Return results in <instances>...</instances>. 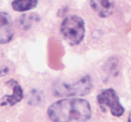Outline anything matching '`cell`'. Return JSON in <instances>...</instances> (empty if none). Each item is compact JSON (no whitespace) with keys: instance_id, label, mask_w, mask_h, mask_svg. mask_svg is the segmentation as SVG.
Instances as JSON below:
<instances>
[{"instance_id":"1","label":"cell","mask_w":131,"mask_h":122,"mask_svg":"<svg viewBox=\"0 0 131 122\" xmlns=\"http://www.w3.org/2000/svg\"><path fill=\"white\" fill-rule=\"evenodd\" d=\"M47 113L52 122H86L92 117V110L86 100L67 98L50 105Z\"/></svg>"},{"instance_id":"2","label":"cell","mask_w":131,"mask_h":122,"mask_svg":"<svg viewBox=\"0 0 131 122\" xmlns=\"http://www.w3.org/2000/svg\"><path fill=\"white\" fill-rule=\"evenodd\" d=\"M93 88L90 75H86L71 83L56 82L52 86V93L58 97H83L89 94Z\"/></svg>"},{"instance_id":"3","label":"cell","mask_w":131,"mask_h":122,"mask_svg":"<svg viewBox=\"0 0 131 122\" xmlns=\"http://www.w3.org/2000/svg\"><path fill=\"white\" fill-rule=\"evenodd\" d=\"M60 31L63 39L70 46H78L85 37V22L79 15H69L61 21Z\"/></svg>"},{"instance_id":"4","label":"cell","mask_w":131,"mask_h":122,"mask_svg":"<svg viewBox=\"0 0 131 122\" xmlns=\"http://www.w3.org/2000/svg\"><path fill=\"white\" fill-rule=\"evenodd\" d=\"M97 101L101 109L108 108L113 116L121 117L125 113V108L113 88H106L101 91L97 95Z\"/></svg>"},{"instance_id":"5","label":"cell","mask_w":131,"mask_h":122,"mask_svg":"<svg viewBox=\"0 0 131 122\" xmlns=\"http://www.w3.org/2000/svg\"><path fill=\"white\" fill-rule=\"evenodd\" d=\"M15 33L11 16L8 13L0 11V44H6L12 40Z\"/></svg>"},{"instance_id":"6","label":"cell","mask_w":131,"mask_h":122,"mask_svg":"<svg viewBox=\"0 0 131 122\" xmlns=\"http://www.w3.org/2000/svg\"><path fill=\"white\" fill-rule=\"evenodd\" d=\"M6 84L12 89V93L10 95H6L1 98L0 102L1 106H8L10 107L15 106L20 102L24 98V92L21 86L14 79H10L6 82Z\"/></svg>"},{"instance_id":"7","label":"cell","mask_w":131,"mask_h":122,"mask_svg":"<svg viewBox=\"0 0 131 122\" xmlns=\"http://www.w3.org/2000/svg\"><path fill=\"white\" fill-rule=\"evenodd\" d=\"M114 0H90V5L94 12L101 18L112 15L115 8Z\"/></svg>"},{"instance_id":"8","label":"cell","mask_w":131,"mask_h":122,"mask_svg":"<svg viewBox=\"0 0 131 122\" xmlns=\"http://www.w3.org/2000/svg\"><path fill=\"white\" fill-rule=\"evenodd\" d=\"M38 4V0H14L12 3V7L15 11L24 12L34 9Z\"/></svg>"},{"instance_id":"9","label":"cell","mask_w":131,"mask_h":122,"mask_svg":"<svg viewBox=\"0 0 131 122\" xmlns=\"http://www.w3.org/2000/svg\"><path fill=\"white\" fill-rule=\"evenodd\" d=\"M127 122H131V111H130V113H129V116H128V120H127Z\"/></svg>"}]
</instances>
